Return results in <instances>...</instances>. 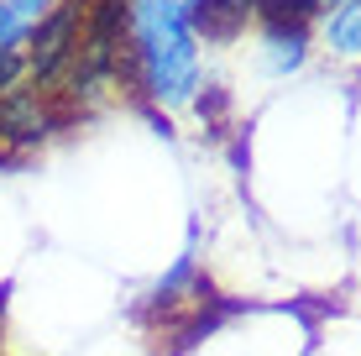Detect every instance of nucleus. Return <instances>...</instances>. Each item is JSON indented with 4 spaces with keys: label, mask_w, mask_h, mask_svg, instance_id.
Segmentation results:
<instances>
[{
    "label": "nucleus",
    "mask_w": 361,
    "mask_h": 356,
    "mask_svg": "<svg viewBox=\"0 0 361 356\" xmlns=\"http://www.w3.org/2000/svg\"><path fill=\"white\" fill-rule=\"evenodd\" d=\"M131 37H136V79L157 105H189L199 90V47L194 27L183 16V0H136L131 6Z\"/></svg>",
    "instance_id": "nucleus-1"
},
{
    "label": "nucleus",
    "mask_w": 361,
    "mask_h": 356,
    "mask_svg": "<svg viewBox=\"0 0 361 356\" xmlns=\"http://www.w3.org/2000/svg\"><path fill=\"white\" fill-rule=\"evenodd\" d=\"M79 11L73 6H53L32 32V53H27V73L37 84H58L73 58V42H79Z\"/></svg>",
    "instance_id": "nucleus-2"
},
{
    "label": "nucleus",
    "mask_w": 361,
    "mask_h": 356,
    "mask_svg": "<svg viewBox=\"0 0 361 356\" xmlns=\"http://www.w3.org/2000/svg\"><path fill=\"white\" fill-rule=\"evenodd\" d=\"M304 47H309V27H298V21H267V68L272 73H293L304 63Z\"/></svg>",
    "instance_id": "nucleus-3"
},
{
    "label": "nucleus",
    "mask_w": 361,
    "mask_h": 356,
    "mask_svg": "<svg viewBox=\"0 0 361 356\" xmlns=\"http://www.w3.org/2000/svg\"><path fill=\"white\" fill-rule=\"evenodd\" d=\"M53 11V0H0V47H16L37 32V21Z\"/></svg>",
    "instance_id": "nucleus-4"
},
{
    "label": "nucleus",
    "mask_w": 361,
    "mask_h": 356,
    "mask_svg": "<svg viewBox=\"0 0 361 356\" xmlns=\"http://www.w3.org/2000/svg\"><path fill=\"white\" fill-rule=\"evenodd\" d=\"M325 37L335 53L361 58V0H341L335 11H325Z\"/></svg>",
    "instance_id": "nucleus-5"
},
{
    "label": "nucleus",
    "mask_w": 361,
    "mask_h": 356,
    "mask_svg": "<svg viewBox=\"0 0 361 356\" xmlns=\"http://www.w3.org/2000/svg\"><path fill=\"white\" fill-rule=\"evenodd\" d=\"M27 79V53L21 47H0V100Z\"/></svg>",
    "instance_id": "nucleus-6"
},
{
    "label": "nucleus",
    "mask_w": 361,
    "mask_h": 356,
    "mask_svg": "<svg viewBox=\"0 0 361 356\" xmlns=\"http://www.w3.org/2000/svg\"><path fill=\"white\" fill-rule=\"evenodd\" d=\"M90 6H99V0H73V11H90Z\"/></svg>",
    "instance_id": "nucleus-7"
}]
</instances>
